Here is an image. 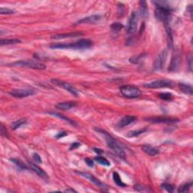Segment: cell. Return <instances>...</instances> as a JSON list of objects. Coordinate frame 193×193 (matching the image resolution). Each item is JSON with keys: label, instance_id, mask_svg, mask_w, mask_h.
Wrapping results in <instances>:
<instances>
[{"label": "cell", "instance_id": "cell-1", "mask_svg": "<svg viewBox=\"0 0 193 193\" xmlns=\"http://www.w3.org/2000/svg\"><path fill=\"white\" fill-rule=\"evenodd\" d=\"M155 4V17L160 21L164 22V23H168L169 20L171 18V14L173 9L170 5L165 2H153Z\"/></svg>", "mask_w": 193, "mask_h": 193}, {"label": "cell", "instance_id": "cell-2", "mask_svg": "<svg viewBox=\"0 0 193 193\" xmlns=\"http://www.w3.org/2000/svg\"><path fill=\"white\" fill-rule=\"evenodd\" d=\"M93 45L92 41L87 39H80L73 43H54L50 45V48L53 49H87Z\"/></svg>", "mask_w": 193, "mask_h": 193}, {"label": "cell", "instance_id": "cell-3", "mask_svg": "<svg viewBox=\"0 0 193 193\" xmlns=\"http://www.w3.org/2000/svg\"><path fill=\"white\" fill-rule=\"evenodd\" d=\"M95 131H98V133L101 134L104 136V139H105L109 148L111 149L118 156H119V157L123 159L125 158V152H124V150L122 149V147L120 146L119 143H118L110 134L107 133L105 131L101 130L100 128H95Z\"/></svg>", "mask_w": 193, "mask_h": 193}, {"label": "cell", "instance_id": "cell-4", "mask_svg": "<svg viewBox=\"0 0 193 193\" xmlns=\"http://www.w3.org/2000/svg\"><path fill=\"white\" fill-rule=\"evenodd\" d=\"M8 65L13 66V67H27V68L38 70H44L46 69V66L44 63L38 61H34V60H20V61H16L14 63H9Z\"/></svg>", "mask_w": 193, "mask_h": 193}, {"label": "cell", "instance_id": "cell-5", "mask_svg": "<svg viewBox=\"0 0 193 193\" xmlns=\"http://www.w3.org/2000/svg\"><path fill=\"white\" fill-rule=\"evenodd\" d=\"M119 90H120V92L122 93L124 97L129 98V99L137 98L140 97L141 94H142L140 90L137 87L134 86V85H123V86L120 87Z\"/></svg>", "mask_w": 193, "mask_h": 193}, {"label": "cell", "instance_id": "cell-6", "mask_svg": "<svg viewBox=\"0 0 193 193\" xmlns=\"http://www.w3.org/2000/svg\"><path fill=\"white\" fill-rule=\"evenodd\" d=\"M174 83L171 80L168 79H159L153 81L149 83L144 84L143 86L146 88H172Z\"/></svg>", "mask_w": 193, "mask_h": 193}, {"label": "cell", "instance_id": "cell-7", "mask_svg": "<svg viewBox=\"0 0 193 193\" xmlns=\"http://www.w3.org/2000/svg\"><path fill=\"white\" fill-rule=\"evenodd\" d=\"M167 54L168 53H167V49H164L158 54V56L155 59L154 63H153V68L155 70H160L164 68V64L167 60Z\"/></svg>", "mask_w": 193, "mask_h": 193}, {"label": "cell", "instance_id": "cell-8", "mask_svg": "<svg viewBox=\"0 0 193 193\" xmlns=\"http://www.w3.org/2000/svg\"><path fill=\"white\" fill-rule=\"evenodd\" d=\"M138 23V14L137 13L134 11L131 13L129 20H128V25H127V33L128 34H134L137 29Z\"/></svg>", "mask_w": 193, "mask_h": 193}, {"label": "cell", "instance_id": "cell-9", "mask_svg": "<svg viewBox=\"0 0 193 193\" xmlns=\"http://www.w3.org/2000/svg\"><path fill=\"white\" fill-rule=\"evenodd\" d=\"M36 91L33 89H14L9 92V94L15 98H27L29 96L34 95Z\"/></svg>", "mask_w": 193, "mask_h": 193}, {"label": "cell", "instance_id": "cell-10", "mask_svg": "<svg viewBox=\"0 0 193 193\" xmlns=\"http://www.w3.org/2000/svg\"><path fill=\"white\" fill-rule=\"evenodd\" d=\"M51 82H52L54 85H57V86L61 87V88H63V89L67 90V91H69V92H70V94H73V95L79 96V91H78L73 86V85H70V84L67 83V82H63V81H60L59 80V79H51Z\"/></svg>", "mask_w": 193, "mask_h": 193}, {"label": "cell", "instance_id": "cell-11", "mask_svg": "<svg viewBox=\"0 0 193 193\" xmlns=\"http://www.w3.org/2000/svg\"><path fill=\"white\" fill-rule=\"evenodd\" d=\"M181 60H182V58H181L180 54L175 53L172 56L171 61H170V66H169L168 68V71L171 72V73L178 71L181 65Z\"/></svg>", "mask_w": 193, "mask_h": 193}, {"label": "cell", "instance_id": "cell-12", "mask_svg": "<svg viewBox=\"0 0 193 193\" xmlns=\"http://www.w3.org/2000/svg\"><path fill=\"white\" fill-rule=\"evenodd\" d=\"M78 173H79V175H81L82 176H83V177L88 179V180L91 181L92 183H94V185H97V186L99 187V188H102V189H106V188H107V185H106L105 184L103 183L100 179H98V178L95 177V176L93 174H91V173H88V172H78Z\"/></svg>", "mask_w": 193, "mask_h": 193}, {"label": "cell", "instance_id": "cell-13", "mask_svg": "<svg viewBox=\"0 0 193 193\" xmlns=\"http://www.w3.org/2000/svg\"><path fill=\"white\" fill-rule=\"evenodd\" d=\"M147 121L152 123H164V124H173L179 122L177 119L168 117H152L146 119Z\"/></svg>", "mask_w": 193, "mask_h": 193}, {"label": "cell", "instance_id": "cell-14", "mask_svg": "<svg viewBox=\"0 0 193 193\" xmlns=\"http://www.w3.org/2000/svg\"><path fill=\"white\" fill-rule=\"evenodd\" d=\"M101 18H102V16L100 15V14H94V15L88 16V17H84V18L78 20L76 24H77V23H79V24H80V23H95L99 21Z\"/></svg>", "mask_w": 193, "mask_h": 193}, {"label": "cell", "instance_id": "cell-15", "mask_svg": "<svg viewBox=\"0 0 193 193\" xmlns=\"http://www.w3.org/2000/svg\"><path fill=\"white\" fill-rule=\"evenodd\" d=\"M137 119L136 116H125L118 122L117 127L119 128H123L125 127L128 126L130 124L133 123L135 120Z\"/></svg>", "mask_w": 193, "mask_h": 193}, {"label": "cell", "instance_id": "cell-16", "mask_svg": "<svg viewBox=\"0 0 193 193\" xmlns=\"http://www.w3.org/2000/svg\"><path fill=\"white\" fill-rule=\"evenodd\" d=\"M28 163H29V167H30L31 170H33V171H34L35 173L38 175V176H40V177H42V178H43V179H48V175H47L46 172H45V170H42L40 167H39L37 164H35V163H33V162H32V161H28Z\"/></svg>", "mask_w": 193, "mask_h": 193}, {"label": "cell", "instance_id": "cell-17", "mask_svg": "<svg viewBox=\"0 0 193 193\" xmlns=\"http://www.w3.org/2000/svg\"><path fill=\"white\" fill-rule=\"evenodd\" d=\"M83 33L80 32H73V33H62V34L54 35L51 36V39H68V38H76L78 36H82Z\"/></svg>", "mask_w": 193, "mask_h": 193}, {"label": "cell", "instance_id": "cell-18", "mask_svg": "<svg viewBox=\"0 0 193 193\" xmlns=\"http://www.w3.org/2000/svg\"><path fill=\"white\" fill-rule=\"evenodd\" d=\"M143 151L148 154L150 156H155L157 154H158V149L155 147L152 146L148 145V144H144L141 146Z\"/></svg>", "mask_w": 193, "mask_h": 193}, {"label": "cell", "instance_id": "cell-19", "mask_svg": "<svg viewBox=\"0 0 193 193\" xmlns=\"http://www.w3.org/2000/svg\"><path fill=\"white\" fill-rule=\"evenodd\" d=\"M77 106L76 103L72 102V101H69V102H62L58 103L56 105V107L60 110H69L70 109H73Z\"/></svg>", "mask_w": 193, "mask_h": 193}, {"label": "cell", "instance_id": "cell-20", "mask_svg": "<svg viewBox=\"0 0 193 193\" xmlns=\"http://www.w3.org/2000/svg\"><path fill=\"white\" fill-rule=\"evenodd\" d=\"M140 15L143 18H147L148 17V6H147V2L145 1H141L140 2Z\"/></svg>", "mask_w": 193, "mask_h": 193}, {"label": "cell", "instance_id": "cell-21", "mask_svg": "<svg viewBox=\"0 0 193 193\" xmlns=\"http://www.w3.org/2000/svg\"><path fill=\"white\" fill-rule=\"evenodd\" d=\"M179 88L181 90L182 92L184 94H188V95H191L192 94V87L189 85H186V84H179Z\"/></svg>", "mask_w": 193, "mask_h": 193}, {"label": "cell", "instance_id": "cell-22", "mask_svg": "<svg viewBox=\"0 0 193 193\" xmlns=\"http://www.w3.org/2000/svg\"><path fill=\"white\" fill-rule=\"evenodd\" d=\"M26 123V119H20L19 120L15 121V122H12L11 124V128L12 130H16L17 128H19L20 127H21L22 125H25Z\"/></svg>", "mask_w": 193, "mask_h": 193}, {"label": "cell", "instance_id": "cell-23", "mask_svg": "<svg viewBox=\"0 0 193 193\" xmlns=\"http://www.w3.org/2000/svg\"><path fill=\"white\" fill-rule=\"evenodd\" d=\"M10 161H11L12 163H14L17 167L21 169V170H26V169H27V166L26 165V164H24V163H23L21 160H20V159L14 158H10Z\"/></svg>", "mask_w": 193, "mask_h": 193}, {"label": "cell", "instance_id": "cell-24", "mask_svg": "<svg viewBox=\"0 0 193 193\" xmlns=\"http://www.w3.org/2000/svg\"><path fill=\"white\" fill-rule=\"evenodd\" d=\"M21 41L17 39H1L0 40V45H15V44L20 43Z\"/></svg>", "mask_w": 193, "mask_h": 193}, {"label": "cell", "instance_id": "cell-25", "mask_svg": "<svg viewBox=\"0 0 193 193\" xmlns=\"http://www.w3.org/2000/svg\"><path fill=\"white\" fill-rule=\"evenodd\" d=\"M49 113L50 115H52V116H57V117L60 118V119H63V120L66 121V122H69V123H70V125H74V126H76V124H75V122H73V120H71V119H69V118L66 117V116H63V115H62V114H59V113H55V112H49V113Z\"/></svg>", "mask_w": 193, "mask_h": 193}, {"label": "cell", "instance_id": "cell-26", "mask_svg": "<svg viewBox=\"0 0 193 193\" xmlns=\"http://www.w3.org/2000/svg\"><path fill=\"white\" fill-rule=\"evenodd\" d=\"M94 161H97L98 164H101V165L104 166H110V162L107 160L106 158L103 157V156H97L94 158Z\"/></svg>", "mask_w": 193, "mask_h": 193}, {"label": "cell", "instance_id": "cell-27", "mask_svg": "<svg viewBox=\"0 0 193 193\" xmlns=\"http://www.w3.org/2000/svg\"><path fill=\"white\" fill-rule=\"evenodd\" d=\"M113 180L114 182H116V185H119L120 187H125L126 186V184L124 183L122 181V179L119 176V174L117 173V172H114L113 174Z\"/></svg>", "mask_w": 193, "mask_h": 193}, {"label": "cell", "instance_id": "cell-28", "mask_svg": "<svg viewBox=\"0 0 193 193\" xmlns=\"http://www.w3.org/2000/svg\"><path fill=\"white\" fill-rule=\"evenodd\" d=\"M191 185H192V182L191 181H190L189 182H186V183L183 184V185H181L180 187L179 188V189H178V192H187V191H189L190 188L191 187Z\"/></svg>", "mask_w": 193, "mask_h": 193}, {"label": "cell", "instance_id": "cell-29", "mask_svg": "<svg viewBox=\"0 0 193 193\" xmlns=\"http://www.w3.org/2000/svg\"><path fill=\"white\" fill-rule=\"evenodd\" d=\"M146 131V129L143 128V129H140V130H136V131H130L128 134L127 136L128 137H137L139 135L145 133Z\"/></svg>", "mask_w": 193, "mask_h": 193}, {"label": "cell", "instance_id": "cell-30", "mask_svg": "<svg viewBox=\"0 0 193 193\" xmlns=\"http://www.w3.org/2000/svg\"><path fill=\"white\" fill-rule=\"evenodd\" d=\"M159 98H161L163 101H170L173 98V96L170 93H161L158 94Z\"/></svg>", "mask_w": 193, "mask_h": 193}, {"label": "cell", "instance_id": "cell-31", "mask_svg": "<svg viewBox=\"0 0 193 193\" xmlns=\"http://www.w3.org/2000/svg\"><path fill=\"white\" fill-rule=\"evenodd\" d=\"M144 54H137V55L133 56L129 59V61L131 63H137L141 60V59L144 57Z\"/></svg>", "mask_w": 193, "mask_h": 193}, {"label": "cell", "instance_id": "cell-32", "mask_svg": "<svg viewBox=\"0 0 193 193\" xmlns=\"http://www.w3.org/2000/svg\"><path fill=\"white\" fill-rule=\"evenodd\" d=\"M110 28H111V29L113 32L117 33V32H119L123 28V25L121 23H113L111 25V26H110Z\"/></svg>", "mask_w": 193, "mask_h": 193}, {"label": "cell", "instance_id": "cell-33", "mask_svg": "<svg viewBox=\"0 0 193 193\" xmlns=\"http://www.w3.org/2000/svg\"><path fill=\"white\" fill-rule=\"evenodd\" d=\"M161 186L162 187V188L165 189L167 191H168V192H173V190H174V187H173V185L169 183H166V182L161 184Z\"/></svg>", "mask_w": 193, "mask_h": 193}, {"label": "cell", "instance_id": "cell-34", "mask_svg": "<svg viewBox=\"0 0 193 193\" xmlns=\"http://www.w3.org/2000/svg\"><path fill=\"white\" fill-rule=\"evenodd\" d=\"M14 10L8 8H4V7H1L0 8V14H14Z\"/></svg>", "mask_w": 193, "mask_h": 193}, {"label": "cell", "instance_id": "cell-35", "mask_svg": "<svg viewBox=\"0 0 193 193\" xmlns=\"http://www.w3.org/2000/svg\"><path fill=\"white\" fill-rule=\"evenodd\" d=\"M0 133H1V135L2 137H8V131H6V129L5 128L4 125L2 124H1V127H0Z\"/></svg>", "mask_w": 193, "mask_h": 193}, {"label": "cell", "instance_id": "cell-36", "mask_svg": "<svg viewBox=\"0 0 193 193\" xmlns=\"http://www.w3.org/2000/svg\"><path fill=\"white\" fill-rule=\"evenodd\" d=\"M135 189L137 190V191H151V189H149L148 187H144V186H142V185H136L134 186Z\"/></svg>", "mask_w": 193, "mask_h": 193}, {"label": "cell", "instance_id": "cell-37", "mask_svg": "<svg viewBox=\"0 0 193 193\" xmlns=\"http://www.w3.org/2000/svg\"><path fill=\"white\" fill-rule=\"evenodd\" d=\"M33 157V159H34V161L36 163H42V158H41V157L37 154V153H34Z\"/></svg>", "mask_w": 193, "mask_h": 193}, {"label": "cell", "instance_id": "cell-38", "mask_svg": "<svg viewBox=\"0 0 193 193\" xmlns=\"http://www.w3.org/2000/svg\"><path fill=\"white\" fill-rule=\"evenodd\" d=\"M85 161L86 162V164H88L89 167H93V166H94V162H93V161L91 160V158H86L85 159Z\"/></svg>", "mask_w": 193, "mask_h": 193}, {"label": "cell", "instance_id": "cell-39", "mask_svg": "<svg viewBox=\"0 0 193 193\" xmlns=\"http://www.w3.org/2000/svg\"><path fill=\"white\" fill-rule=\"evenodd\" d=\"M67 134L66 133V132H60V133H58L57 135H56L55 137L57 138V139H60V138L63 137L67 136Z\"/></svg>", "mask_w": 193, "mask_h": 193}, {"label": "cell", "instance_id": "cell-40", "mask_svg": "<svg viewBox=\"0 0 193 193\" xmlns=\"http://www.w3.org/2000/svg\"><path fill=\"white\" fill-rule=\"evenodd\" d=\"M80 146V143H74L72 144L70 147V149H74L78 148V147Z\"/></svg>", "mask_w": 193, "mask_h": 193}, {"label": "cell", "instance_id": "cell-41", "mask_svg": "<svg viewBox=\"0 0 193 193\" xmlns=\"http://www.w3.org/2000/svg\"><path fill=\"white\" fill-rule=\"evenodd\" d=\"M191 60H192V58H191V54H189V57H188V63H189V64H188V67H189L190 71L191 70Z\"/></svg>", "mask_w": 193, "mask_h": 193}, {"label": "cell", "instance_id": "cell-42", "mask_svg": "<svg viewBox=\"0 0 193 193\" xmlns=\"http://www.w3.org/2000/svg\"><path fill=\"white\" fill-rule=\"evenodd\" d=\"M94 150L95 151V152L98 153V154H102V153L104 152V151H103L102 149H98V148H94Z\"/></svg>", "mask_w": 193, "mask_h": 193}, {"label": "cell", "instance_id": "cell-43", "mask_svg": "<svg viewBox=\"0 0 193 193\" xmlns=\"http://www.w3.org/2000/svg\"><path fill=\"white\" fill-rule=\"evenodd\" d=\"M188 11H189L190 13V15H191V17H192V16H191V14H192V6H191V5H189L188 7Z\"/></svg>", "mask_w": 193, "mask_h": 193}, {"label": "cell", "instance_id": "cell-44", "mask_svg": "<svg viewBox=\"0 0 193 193\" xmlns=\"http://www.w3.org/2000/svg\"><path fill=\"white\" fill-rule=\"evenodd\" d=\"M65 191H67H67H75V190H73V189H67Z\"/></svg>", "mask_w": 193, "mask_h": 193}]
</instances>
